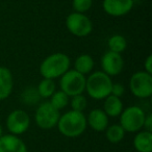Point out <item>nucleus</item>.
<instances>
[{
    "mask_svg": "<svg viewBox=\"0 0 152 152\" xmlns=\"http://www.w3.org/2000/svg\"><path fill=\"white\" fill-rule=\"evenodd\" d=\"M133 147L137 152H151L152 132L147 130L139 131L133 139Z\"/></svg>",
    "mask_w": 152,
    "mask_h": 152,
    "instance_id": "nucleus-16",
    "label": "nucleus"
},
{
    "mask_svg": "<svg viewBox=\"0 0 152 152\" xmlns=\"http://www.w3.org/2000/svg\"><path fill=\"white\" fill-rule=\"evenodd\" d=\"M56 126L64 137L70 139L78 137L87 129V117L83 113L71 110L59 117Z\"/></svg>",
    "mask_w": 152,
    "mask_h": 152,
    "instance_id": "nucleus-1",
    "label": "nucleus"
},
{
    "mask_svg": "<svg viewBox=\"0 0 152 152\" xmlns=\"http://www.w3.org/2000/svg\"><path fill=\"white\" fill-rule=\"evenodd\" d=\"M113 83L110 76L102 71H95L86 79V91L92 99H105L110 95Z\"/></svg>",
    "mask_w": 152,
    "mask_h": 152,
    "instance_id": "nucleus-3",
    "label": "nucleus"
},
{
    "mask_svg": "<svg viewBox=\"0 0 152 152\" xmlns=\"http://www.w3.org/2000/svg\"><path fill=\"white\" fill-rule=\"evenodd\" d=\"M123 103L121 98L116 97L114 95H110L104 99L103 112L107 115L108 118H117L121 115L123 110Z\"/></svg>",
    "mask_w": 152,
    "mask_h": 152,
    "instance_id": "nucleus-15",
    "label": "nucleus"
},
{
    "mask_svg": "<svg viewBox=\"0 0 152 152\" xmlns=\"http://www.w3.org/2000/svg\"><path fill=\"white\" fill-rule=\"evenodd\" d=\"M120 125L127 132H137L143 128L146 114L140 106L131 105L123 108L120 116Z\"/></svg>",
    "mask_w": 152,
    "mask_h": 152,
    "instance_id": "nucleus-5",
    "label": "nucleus"
},
{
    "mask_svg": "<svg viewBox=\"0 0 152 152\" xmlns=\"http://www.w3.org/2000/svg\"><path fill=\"white\" fill-rule=\"evenodd\" d=\"M69 96L66 93H64L63 91H55L52 94V96L50 97V103L54 106L56 110H61L63 108H65L66 106L69 104Z\"/></svg>",
    "mask_w": 152,
    "mask_h": 152,
    "instance_id": "nucleus-21",
    "label": "nucleus"
},
{
    "mask_svg": "<svg viewBox=\"0 0 152 152\" xmlns=\"http://www.w3.org/2000/svg\"><path fill=\"white\" fill-rule=\"evenodd\" d=\"M2 132H3V130H2V126H1V124H0V137H2Z\"/></svg>",
    "mask_w": 152,
    "mask_h": 152,
    "instance_id": "nucleus-28",
    "label": "nucleus"
},
{
    "mask_svg": "<svg viewBox=\"0 0 152 152\" xmlns=\"http://www.w3.org/2000/svg\"><path fill=\"white\" fill-rule=\"evenodd\" d=\"M37 91L41 98H50L55 92V83L53 79L43 78L39 83Z\"/></svg>",
    "mask_w": 152,
    "mask_h": 152,
    "instance_id": "nucleus-20",
    "label": "nucleus"
},
{
    "mask_svg": "<svg viewBox=\"0 0 152 152\" xmlns=\"http://www.w3.org/2000/svg\"><path fill=\"white\" fill-rule=\"evenodd\" d=\"M94 68V59L90 54H80L74 61V70L86 76L92 72Z\"/></svg>",
    "mask_w": 152,
    "mask_h": 152,
    "instance_id": "nucleus-17",
    "label": "nucleus"
},
{
    "mask_svg": "<svg viewBox=\"0 0 152 152\" xmlns=\"http://www.w3.org/2000/svg\"><path fill=\"white\" fill-rule=\"evenodd\" d=\"M93 5V0H72V7L75 13L85 14Z\"/></svg>",
    "mask_w": 152,
    "mask_h": 152,
    "instance_id": "nucleus-23",
    "label": "nucleus"
},
{
    "mask_svg": "<svg viewBox=\"0 0 152 152\" xmlns=\"http://www.w3.org/2000/svg\"><path fill=\"white\" fill-rule=\"evenodd\" d=\"M59 117H61L59 110H56L49 101L41 103L34 113L37 125L41 129H45V130L54 128L57 125Z\"/></svg>",
    "mask_w": 152,
    "mask_h": 152,
    "instance_id": "nucleus-7",
    "label": "nucleus"
},
{
    "mask_svg": "<svg viewBox=\"0 0 152 152\" xmlns=\"http://www.w3.org/2000/svg\"><path fill=\"white\" fill-rule=\"evenodd\" d=\"M14 78L11 70L0 66V100H5L13 92Z\"/></svg>",
    "mask_w": 152,
    "mask_h": 152,
    "instance_id": "nucleus-14",
    "label": "nucleus"
},
{
    "mask_svg": "<svg viewBox=\"0 0 152 152\" xmlns=\"http://www.w3.org/2000/svg\"><path fill=\"white\" fill-rule=\"evenodd\" d=\"M70 105H71L72 110L83 113V110H85L86 107L88 106L87 98H86L83 94L73 96L72 99L70 100Z\"/></svg>",
    "mask_w": 152,
    "mask_h": 152,
    "instance_id": "nucleus-22",
    "label": "nucleus"
},
{
    "mask_svg": "<svg viewBox=\"0 0 152 152\" xmlns=\"http://www.w3.org/2000/svg\"><path fill=\"white\" fill-rule=\"evenodd\" d=\"M29 125L30 118L25 110H15L7 118V128L11 134H22L29 128Z\"/></svg>",
    "mask_w": 152,
    "mask_h": 152,
    "instance_id": "nucleus-9",
    "label": "nucleus"
},
{
    "mask_svg": "<svg viewBox=\"0 0 152 152\" xmlns=\"http://www.w3.org/2000/svg\"><path fill=\"white\" fill-rule=\"evenodd\" d=\"M87 124L93 130L97 131V132H102L108 126V117L103 112V110L95 108V110H92L88 115Z\"/></svg>",
    "mask_w": 152,
    "mask_h": 152,
    "instance_id": "nucleus-13",
    "label": "nucleus"
},
{
    "mask_svg": "<svg viewBox=\"0 0 152 152\" xmlns=\"http://www.w3.org/2000/svg\"><path fill=\"white\" fill-rule=\"evenodd\" d=\"M107 46L110 51L117 53H122L127 48V40L122 34H114L107 41Z\"/></svg>",
    "mask_w": 152,
    "mask_h": 152,
    "instance_id": "nucleus-19",
    "label": "nucleus"
},
{
    "mask_svg": "<svg viewBox=\"0 0 152 152\" xmlns=\"http://www.w3.org/2000/svg\"><path fill=\"white\" fill-rule=\"evenodd\" d=\"M86 76L76 70H68L64 75L61 76V91L66 93L69 97L80 95L86 91Z\"/></svg>",
    "mask_w": 152,
    "mask_h": 152,
    "instance_id": "nucleus-4",
    "label": "nucleus"
},
{
    "mask_svg": "<svg viewBox=\"0 0 152 152\" xmlns=\"http://www.w3.org/2000/svg\"><path fill=\"white\" fill-rule=\"evenodd\" d=\"M40 96L38 94V91L32 88H28L22 94V100L25 104H34L39 101Z\"/></svg>",
    "mask_w": 152,
    "mask_h": 152,
    "instance_id": "nucleus-24",
    "label": "nucleus"
},
{
    "mask_svg": "<svg viewBox=\"0 0 152 152\" xmlns=\"http://www.w3.org/2000/svg\"><path fill=\"white\" fill-rule=\"evenodd\" d=\"M125 93V87L122 83H113L112 86V91H110V95H114L116 97L121 98Z\"/></svg>",
    "mask_w": 152,
    "mask_h": 152,
    "instance_id": "nucleus-25",
    "label": "nucleus"
},
{
    "mask_svg": "<svg viewBox=\"0 0 152 152\" xmlns=\"http://www.w3.org/2000/svg\"><path fill=\"white\" fill-rule=\"evenodd\" d=\"M102 72L108 76H117L122 72L124 68V59L120 53L107 51L101 56L100 59Z\"/></svg>",
    "mask_w": 152,
    "mask_h": 152,
    "instance_id": "nucleus-10",
    "label": "nucleus"
},
{
    "mask_svg": "<svg viewBox=\"0 0 152 152\" xmlns=\"http://www.w3.org/2000/svg\"><path fill=\"white\" fill-rule=\"evenodd\" d=\"M66 27L77 38H85L93 31V23L88 16L80 13H71L66 18Z\"/></svg>",
    "mask_w": 152,
    "mask_h": 152,
    "instance_id": "nucleus-8",
    "label": "nucleus"
},
{
    "mask_svg": "<svg viewBox=\"0 0 152 152\" xmlns=\"http://www.w3.org/2000/svg\"><path fill=\"white\" fill-rule=\"evenodd\" d=\"M143 127L145 128V130L150 131L152 132V115L148 114L145 117V121H144V125Z\"/></svg>",
    "mask_w": 152,
    "mask_h": 152,
    "instance_id": "nucleus-27",
    "label": "nucleus"
},
{
    "mask_svg": "<svg viewBox=\"0 0 152 152\" xmlns=\"http://www.w3.org/2000/svg\"><path fill=\"white\" fill-rule=\"evenodd\" d=\"M0 152H28L25 143L15 134H5L0 137Z\"/></svg>",
    "mask_w": 152,
    "mask_h": 152,
    "instance_id": "nucleus-12",
    "label": "nucleus"
},
{
    "mask_svg": "<svg viewBox=\"0 0 152 152\" xmlns=\"http://www.w3.org/2000/svg\"><path fill=\"white\" fill-rule=\"evenodd\" d=\"M105 137L110 143L113 144H118L124 139L125 132L126 131L122 128L120 124H113L110 126H107V128L105 129Z\"/></svg>",
    "mask_w": 152,
    "mask_h": 152,
    "instance_id": "nucleus-18",
    "label": "nucleus"
},
{
    "mask_svg": "<svg viewBox=\"0 0 152 152\" xmlns=\"http://www.w3.org/2000/svg\"><path fill=\"white\" fill-rule=\"evenodd\" d=\"M144 71L152 74V55L149 54L144 61Z\"/></svg>",
    "mask_w": 152,
    "mask_h": 152,
    "instance_id": "nucleus-26",
    "label": "nucleus"
},
{
    "mask_svg": "<svg viewBox=\"0 0 152 152\" xmlns=\"http://www.w3.org/2000/svg\"><path fill=\"white\" fill-rule=\"evenodd\" d=\"M134 0H103L102 9L112 17H122L132 10Z\"/></svg>",
    "mask_w": 152,
    "mask_h": 152,
    "instance_id": "nucleus-11",
    "label": "nucleus"
},
{
    "mask_svg": "<svg viewBox=\"0 0 152 152\" xmlns=\"http://www.w3.org/2000/svg\"><path fill=\"white\" fill-rule=\"evenodd\" d=\"M129 89L133 96L140 99H147L152 96V74L137 71L129 80Z\"/></svg>",
    "mask_w": 152,
    "mask_h": 152,
    "instance_id": "nucleus-6",
    "label": "nucleus"
},
{
    "mask_svg": "<svg viewBox=\"0 0 152 152\" xmlns=\"http://www.w3.org/2000/svg\"><path fill=\"white\" fill-rule=\"evenodd\" d=\"M70 57L61 52H56L47 56L40 65V74L43 78L55 79L70 70Z\"/></svg>",
    "mask_w": 152,
    "mask_h": 152,
    "instance_id": "nucleus-2",
    "label": "nucleus"
}]
</instances>
